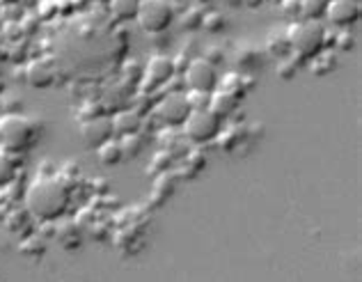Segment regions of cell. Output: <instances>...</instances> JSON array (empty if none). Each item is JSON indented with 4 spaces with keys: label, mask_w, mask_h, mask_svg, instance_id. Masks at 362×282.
I'll list each match as a JSON object with an SVG mask.
<instances>
[{
    "label": "cell",
    "mask_w": 362,
    "mask_h": 282,
    "mask_svg": "<svg viewBox=\"0 0 362 282\" xmlns=\"http://www.w3.org/2000/svg\"><path fill=\"white\" fill-rule=\"evenodd\" d=\"M177 179L179 177L172 175V172H163V175H159V179H156V184H154V193H152V197H156L154 199L156 206L172 197V193L177 191Z\"/></svg>",
    "instance_id": "obj_15"
},
{
    "label": "cell",
    "mask_w": 362,
    "mask_h": 282,
    "mask_svg": "<svg viewBox=\"0 0 362 282\" xmlns=\"http://www.w3.org/2000/svg\"><path fill=\"white\" fill-rule=\"evenodd\" d=\"M0 3H5V5H16V3H21V0H0Z\"/></svg>",
    "instance_id": "obj_37"
},
{
    "label": "cell",
    "mask_w": 362,
    "mask_h": 282,
    "mask_svg": "<svg viewBox=\"0 0 362 282\" xmlns=\"http://www.w3.org/2000/svg\"><path fill=\"white\" fill-rule=\"evenodd\" d=\"M111 14L120 21H131L138 17L140 0H111Z\"/></svg>",
    "instance_id": "obj_18"
},
{
    "label": "cell",
    "mask_w": 362,
    "mask_h": 282,
    "mask_svg": "<svg viewBox=\"0 0 362 282\" xmlns=\"http://www.w3.org/2000/svg\"><path fill=\"white\" fill-rule=\"evenodd\" d=\"M332 46H335V51H339V53H351L355 48V37L348 30H341L332 37Z\"/></svg>",
    "instance_id": "obj_30"
},
{
    "label": "cell",
    "mask_w": 362,
    "mask_h": 282,
    "mask_svg": "<svg viewBox=\"0 0 362 282\" xmlns=\"http://www.w3.org/2000/svg\"><path fill=\"white\" fill-rule=\"evenodd\" d=\"M207 168V158H204L200 151H193V154L186 156V163L181 165L179 172H177V177H186V179H195L200 175V170Z\"/></svg>",
    "instance_id": "obj_21"
},
{
    "label": "cell",
    "mask_w": 362,
    "mask_h": 282,
    "mask_svg": "<svg viewBox=\"0 0 362 282\" xmlns=\"http://www.w3.org/2000/svg\"><path fill=\"white\" fill-rule=\"evenodd\" d=\"M335 67H337V58H335L332 51H321L310 62V72L314 76H328L330 72H335Z\"/></svg>",
    "instance_id": "obj_17"
},
{
    "label": "cell",
    "mask_w": 362,
    "mask_h": 282,
    "mask_svg": "<svg viewBox=\"0 0 362 282\" xmlns=\"http://www.w3.org/2000/svg\"><path fill=\"white\" fill-rule=\"evenodd\" d=\"M172 161H174V156L170 154V151H159V154L154 156V161L149 163V168H147V172H152V175H163V172H168L170 170V165H172Z\"/></svg>",
    "instance_id": "obj_28"
},
{
    "label": "cell",
    "mask_w": 362,
    "mask_h": 282,
    "mask_svg": "<svg viewBox=\"0 0 362 282\" xmlns=\"http://www.w3.org/2000/svg\"><path fill=\"white\" fill-rule=\"evenodd\" d=\"M202 19H204V14L202 10L197 5L193 7H186V10L181 12V25L186 28V30H197V28H202Z\"/></svg>",
    "instance_id": "obj_27"
},
{
    "label": "cell",
    "mask_w": 362,
    "mask_h": 282,
    "mask_svg": "<svg viewBox=\"0 0 362 282\" xmlns=\"http://www.w3.org/2000/svg\"><path fill=\"white\" fill-rule=\"evenodd\" d=\"M16 177V161L10 151L0 149V186H10Z\"/></svg>",
    "instance_id": "obj_23"
},
{
    "label": "cell",
    "mask_w": 362,
    "mask_h": 282,
    "mask_svg": "<svg viewBox=\"0 0 362 282\" xmlns=\"http://www.w3.org/2000/svg\"><path fill=\"white\" fill-rule=\"evenodd\" d=\"M195 3H197V5H202V3H209V0H195Z\"/></svg>",
    "instance_id": "obj_38"
},
{
    "label": "cell",
    "mask_w": 362,
    "mask_h": 282,
    "mask_svg": "<svg viewBox=\"0 0 362 282\" xmlns=\"http://www.w3.org/2000/svg\"><path fill=\"white\" fill-rule=\"evenodd\" d=\"M183 83L188 89H200V92H216L218 87V72L216 67L204 58H195L188 62L183 72Z\"/></svg>",
    "instance_id": "obj_7"
},
{
    "label": "cell",
    "mask_w": 362,
    "mask_h": 282,
    "mask_svg": "<svg viewBox=\"0 0 362 282\" xmlns=\"http://www.w3.org/2000/svg\"><path fill=\"white\" fill-rule=\"evenodd\" d=\"M216 89H223V92H229L234 96H241L245 94V87H243V74L238 72H231V74H225L223 78H218V87Z\"/></svg>",
    "instance_id": "obj_22"
},
{
    "label": "cell",
    "mask_w": 362,
    "mask_h": 282,
    "mask_svg": "<svg viewBox=\"0 0 362 282\" xmlns=\"http://www.w3.org/2000/svg\"><path fill=\"white\" fill-rule=\"evenodd\" d=\"M25 80H28L30 87L37 89H46L56 83V65H53L51 58H39L35 62H30L28 69H25Z\"/></svg>",
    "instance_id": "obj_10"
},
{
    "label": "cell",
    "mask_w": 362,
    "mask_h": 282,
    "mask_svg": "<svg viewBox=\"0 0 362 282\" xmlns=\"http://www.w3.org/2000/svg\"><path fill=\"white\" fill-rule=\"evenodd\" d=\"M282 12L286 14V17H291V19L300 17V0H284Z\"/></svg>",
    "instance_id": "obj_34"
},
{
    "label": "cell",
    "mask_w": 362,
    "mask_h": 282,
    "mask_svg": "<svg viewBox=\"0 0 362 282\" xmlns=\"http://www.w3.org/2000/svg\"><path fill=\"white\" fill-rule=\"evenodd\" d=\"M303 62V58L296 53H291L289 58H284V60H280L278 62V69H275V74H278V78H282V80H291L293 76L298 74V65Z\"/></svg>",
    "instance_id": "obj_25"
},
{
    "label": "cell",
    "mask_w": 362,
    "mask_h": 282,
    "mask_svg": "<svg viewBox=\"0 0 362 282\" xmlns=\"http://www.w3.org/2000/svg\"><path fill=\"white\" fill-rule=\"evenodd\" d=\"M266 53L278 60L289 58L291 44H289V34H286V30H273L269 34V39H266Z\"/></svg>",
    "instance_id": "obj_14"
},
{
    "label": "cell",
    "mask_w": 362,
    "mask_h": 282,
    "mask_svg": "<svg viewBox=\"0 0 362 282\" xmlns=\"http://www.w3.org/2000/svg\"><path fill=\"white\" fill-rule=\"evenodd\" d=\"M225 25H227V17H225L223 12H207L204 14V19H202V28L207 32H223L225 30Z\"/></svg>",
    "instance_id": "obj_26"
},
{
    "label": "cell",
    "mask_w": 362,
    "mask_h": 282,
    "mask_svg": "<svg viewBox=\"0 0 362 282\" xmlns=\"http://www.w3.org/2000/svg\"><path fill=\"white\" fill-rule=\"evenodd\" d=\"M241 3L245 5V7H259L264 3V0H241Z\"/></svg>",
    "instance_id": "obj_35"
},
{
    "label": "cell",
    "mask_w": 362,
    "mask_h": 282,
    "mask_svg": "<svg viewBox=\"0 0 362 282\" xmlns=\"http://www.w3.org/2000/svg\"><path fill=\"white\" fill-rule=\"evenodd\" d=\"M326 19L337 28H348L360 19L358 0H328Z\"/></svg>",
    "instance_id": "obj_9"
},
{
    "label": "cell",
    "mask_w": 362,
    "mask_h": 282,
    "mask_svg": "<svg viewBox=\"0 0 362 282\" xmlns=\"http://www.w3.org/2000/svg\"><path fill=\"white\" fill-rule=\"evenodd\" d=\"M286 34H289L291 53L300 55L303 60H312L326 46V28L321 25V21L303 19L286 28Z\"/></svg>",
    "instance_id": "obj_2"
},
{
    "label": "cell",
    "mask_w": 362,
    "mask_h": 282,
    "mask_svg": "<svg viewBox=\"0 0 362 282\" xmlns=\"http://www.w3.org/2000/svg\"><path fill=\"white\" fill-rule=\"evenodd\" d=\"M193 113L183 92H170L154 106V117L166 127H181Z\"/></svg>",
    "instance_id": "obj_6"
},
{
    "label": "cell",
    "mask_w": 362,
    "mask_h": 282,
    "mask_svg": "<svg viewBox=\"0 0 362 282\" xmlns=\"http://www.w3.org/2000/svg\"><path fill=\"white\" fill-rule=\"evenodd\" d=\"M140 127H142V120L135 110H120V113L113 117V131L122 138L138 133Z\"/></svg>",
    "instance_id": "obj_12"
},
{
    "label": "cell",
    "mask_w": 362,
    "mask_h": 282,
    "mask_svg": "<svg viewBox=\"0 0 362 282\" xmlns=\"http://www.w3.org/2000/svg\"><path fill=\"white\" fill-rule=\"evenodd\" d=\"M94 3H111V0H94Z\"/></svg>",
    "instance_id": "obj_39"
},
{
    "label": "cell",
    "mask_w": 362,
    "mask_h": 282,
    "mask_svg": "<svg viewBox=\"0 0 362 282\" xmlns=\"http://www.w3.org/2000/svg\"><path fill=\"white\" fill-rule=\"evenodd\" d=\"M227 5H231V7H236V5H241V0H225Z\"/></svg>",
    "instance_id": "obj_36"
},
{
    "label": "cell",
    "mask_w": 362,
    "mask_h": 282,
    "mask_svg": "<svg viewBox=\"0 0 362 282\" xmlns=\"http://www.w3.org/2000/svg\"><path fill=\"white\" fill-rule=\"evenodd\" d=\"M35 140V124L21 113H8L0 120V144L10 154L25 151Z\"/></svg>",
    "instance_id": "obj_3"
},
{
    "label": "cell",
    "mask_w": 362,
    "mask_h": 282,
    "mask_svg": "<svg viewBox=\"0 0 362 282\" xmlns=\"http://www.w3.org/2000/svg\"><path fill=\"white\" fill-rule=\"evenodd\" d=\"M181 127H183V135H186L190 142L202 144V142L216 140L218 131L223 129V120L209 108L207 110H193Z\"/></svg>",
    "instance_id": "obj_5"
},
{
    "label": "cell",
    "mask_w": 362,
    "mask_h": 282,
    "mask_svg": "<svg viewBox=\"0 0 362 282\" xmlns=\"http://www.w3.org/2000/svg\"><path fill=\"white\" fill-rule=\"evenodd\" d=\"M234 62L243 69L257 67V65H262V51H259L255 44H243V46L236 48Z\"/></svg>",
    "instance_id": "obj_16"
},
{
    "label": "cell",
    "mask_w": 362,
    "mask_h": 282,
    "mask_svg": "<svg viewBox=\"0 0 362 282\" xmlns=\"http://www.w3.org/2000/svg\"><path fill=\"white\" fill-rule=\"evenodd\" d=\"M21 250L25 254H42L44 252V241H39V237H28L21 241Z\"/></svg>",
    "instance_id": "obj_32"
},
{
    "label": "cell",
    "mask_w": 362,
    "mask_h": 282,
    "mask_svg": "<svg viewBox=\"0 0 362 282\" xmlns=\"http://www.w3.org/2000/svg\"><path fill=\"white\" fill-rule=\"evenodd\" d=\"M120 144H122V154H124V156H138L140 149H142V140H140L138 133L124 135V138L120 140Z\"/></svg>",
    "instance_id": "obj_31"
},
{
    "label": "cell",
    "mask_w": 362,
    "mask_h": 282,
    "mask_svg": "<svg viewBox=\"0 0 362 282\" xmlns=\"http://www.w3.org/2000/svg\"><path fill=\"white\" fill-rule=\"evenodd\" d=\"M174 76V65H172V58H168V55H161L156 53L149 58L147 67H145V80L149 83L152 87L156 85H163V83H168L170 78Z\"/></svg>",
    "instance_id": "obj_11"
},
{
    "label": "cell",
    "mask_w": 362,
    "mask_h": 282,
    "mask_svg": "<svg viewBox=\"0 0 362 282\" xmlns=\"http://www.w3.org/2000/svg\"><path fill=\"white\" fill-rule=\"evenodd\" d=\"M71 193L58 177L39 175L25 191V211L42 223H56L69 209Z\"/></svg>",
    "instance_id": "obj_1"
},
{
    "label": "cell",
    "mask_w": 362,
    "mask_h": 282,
    "mask_svg": "<svg viewBox=\"0 0 362 282\" xmlns=\"http://www.w3.org/2000/svg\"><path fill=\"white\" fill-rule=\"evenodd\" d=\"M236 108H238V96L229 94V92H223V89H216V92H211L209 110H214V113L220 117V120L229 117Z\"/></svg>",
    "instance_id": "obj_13"
},
{
    "label": "cell",
    "mask_w": 362,
    "mask_h": 282,
    "mask_svg": "<svg viewBox=\"0 0 362 282\" xmlns=\"http://www.w3.org/2000/svg\"><path fill=\"white\" fill-rule=\"evenodd\" d=\"M172 19H174V10L170 5V0H140L135 21H138L145 32L159 34L163 30H168Z\"/></svg>",
    "instance_id": "obj_4"
},
{
    "label": "cell",
    "mask_w": 362,
    "mask_h": 282,
    "mask_svg": "<svg viewBox=\"0 0 362 282\" xmlns=\"http://www.w3.org/2000/svg\"><path fill=\"white\" fill-rule=\"evenodd\" d=\"M186 94V101L190 110H207L209 103H211V92H200V89H188Z\"/></svg>",
    "instance_id": "obj_29"
},
{
    "label": "cell",
    "mask_w": 362,
    "mask_h": 282,
    "mask_svg": "<svg viewBox=\"0 0 362 282\" xmlns=\"http://www.w3.org/2000/svg\"><path fill=\"white\" fill-rule=\"evenodd\" d=\"M328 0H300V17L307 21H319L326 17Z\"/></svg>",
    "instance_id": "obj_24"
},
{
    "label": "cell",
    "mask_w": 362,
    "mask_h": 282,
    "mask_svg": "<svg viewBox=\"0 0 362 282\" xmlns=\"http://www.w3.org/2000/svg\"><path fill=\"white\" fill-rule=\"evenodd\" d=\"M223 58H225V53H223V48L220 46H209L207 48V53H204V60L207 62H211V65H218V62H223Z\"/></svg>",
    "instance_id": "obj_33"
},
{
    "label": "cell",
    "mask_w": 362,
    "mask_h": 282,
    "mask_svg": "<svg viewBox=\"0 0 362 282\" xmlns=\"http://www.w3.org/2000/svg\"><path fill=\"white\" fill-rule=\"evenodd\" d=\"M113 120L106 115H99V117H90V120H85L80 124V138H83V142L87 147H101L104 142H108L113 138Z\"/></svg>",
    "instance_id": "obj_8"
},
{
    "label": "cell",
    "mask_w": 362,
    "mask_h": 282,
    "mask_svg": "<svg viewBox=\"0 0 362 282\" xmlns=\"http://www.w3.org/2000/svg\"><path fill=\"white\" fill-rule=\"evenodd\" d=\"M97 156H99L101 165H117L122 158H124L120 140H113V138H111L108 142H104L101 147H97Z\"/></svg>",
    "instance_id": "obj_20"
},
{
    "label": "cell",
    "mask_w": 362,
    "mask_h": 282,
    "mask_svg": "<svg viewBox=\"0 0 362 282\" xmlns=\"http://www.w3.org/2000/svg\"><path fill=\"white\" fill-rule=\"evenodd\" d=\"M245 133V129L236 127V124H229L227 129H220L218 131V147L225 149V151H231L236 144H241V135Z\"/></svg>",
    "instance_id": "obj_19"
}]
</instances>
